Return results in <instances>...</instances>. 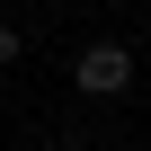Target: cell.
<instances>
[{"label":"cell","mask_w":151,"mask_h":151,"mask_svg":"<svg viewBox=\"0 0 151 151\" xmlns=\"http://www.w3.org/2000/svg\"><path fill=\"white\" fill-rule=\"evenodd\" d=\"M71 89H80V98H124V89H133V53H124V45H80Z\"/></svg>","instance_id":"1"},{"label":"cell","mask_w":151,"mask_h":151,"mask_svg":"<svg viewBox=\"0 0 151 151\" xmlns=\"http://www.w3.org/2000/svg\"><path fill=\"white\" fill-rule=\"evenodd\" d=\"M62 151H80V142H62Z\"/></svg>","instance_id":"3"},{"label":"cell","mask_w":151,"mask_h":151,"mask_svg":"<svg viewBox=\"0 0 151 151\" xmlns=\"http://www.w3.org/2000/svg\"><path fill=\"white\" fill-rule=\"evenodd\" d=\"M0 62H18V27H0Z\"/></svg>","instance_id":"2"}]
</instances>
